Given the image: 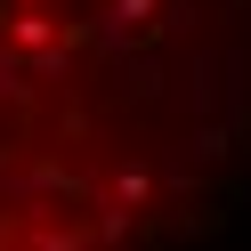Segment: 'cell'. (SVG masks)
Listing matches in <instances>:
<instances>
[{"mask_svg":"<svg viewBox=\"0 0 251 251\" xmlns=\"http://www.w3.org/2000/svg\"><path fill=\"white\" fill-rule=\"evenodd\" d=\"M251 122V0H0V251H138Z\"/></svg>","mask_w":251,"mask_h":251,"instance_id":"obj_1","label":"cell"}]
</instances>
